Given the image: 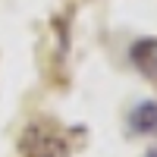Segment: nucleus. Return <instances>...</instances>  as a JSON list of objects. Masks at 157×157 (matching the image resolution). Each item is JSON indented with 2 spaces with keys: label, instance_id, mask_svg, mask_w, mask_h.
Returning <instances> with one entry per match:
<instances>
[{
  "label": "nucleus",
  "instance_id": "1",
  "mask_svg": "<svg viewBox=\"0 0 157 157\" xmlns=\"http://www.w3.org/2000/svg\"><path fill=\"white\" fill-rule=\"evenodd\" d=\"M19 148L29 157H66V141L47 135V132H41V129H29V132L22 135Z\"/></svg>",
  "mask_w": 157,
  "mask_h": 157
},
{
  "label": "nucleus",
  "instance_id": "2",
  "mask_svg": "<svg viewBox=\"0 0 157 157\" xmlns=\"http://www.w3.org/2000/svg\"><path fill=\"white\" fill-rule=\"evenodd\" d=\"M129 63L148 78H157V38L145 35L129 44Z\"/></svg>",
  "mask_w": 157,
  "mask_h": 157
},
{
  "label": "nucleus",
  "instance_id": "3",
  "mask_svg": "<svg viewBox=\"0 0 157 157\" xmlns=\"http://www.w3.org/2000/svg\"><path fill=\"white\" fill-rule=\"evenodd\" d=\"M129 126H132L138 135L157 132V101H141L132 110V116H129Z\"/></svg>",
  "mask_w": 157,
  "mask_h": 157
}]
</instances>
